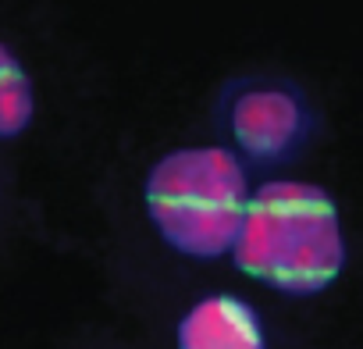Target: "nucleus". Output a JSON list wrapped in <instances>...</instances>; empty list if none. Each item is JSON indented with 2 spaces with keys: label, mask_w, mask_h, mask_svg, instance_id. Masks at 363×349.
I'll list each match as a JSON object with an SVG mask.
<instances>
[{
  "label": "nucleus",
  "mask_w": 363,
  "mask_h": 349,
  "mask_svg": "<svg viewBox=\"0 0 363 349\" xmlns=\"http://www.w3.org/2000/svg\"><path fill=\"white\" fill-rule=\"evenodd\" d=\"M178 349H267L260 314L232 296H203L178 321Z\"/></svg>",
  "instance_id": "nucleus-4"
},
{
  "label": "nucleus",
  "mask_w": 363,
  "mask_h": 349,
  "mask_svg": "<svg viewBox=\"0 0 363 349\" xmlns=\"http://www.w3.org/2000/svg\"><path fill=\"white\" fill-rule=\"evenodd\" d=\"M232 260L242 275L289 296L328 289L345 267L335 200L313 182H267L250 196Z\"/></svg>",
  "instance_id": "nucleus-1"
},
{
  "label": "nucleus",
  "mask_w": 363,
  "mask_h": 349,
  "mask_svg": "<svg viewBox=\"0 0 363 349\" xmlns=\"http://www.w3.org/2000/svg\"><path fill=\"white\" fill-rule=\"evenodd\" d=\"M221 125L235 150L257 164H285L306 150L313 135V114L306 96L292 82L239 79L221 93Z\"/></svg>",
  "instance_id": "nucleus-3"
},
{
  "label": "nucleus",
  "mask_w": 363,
  "mask_h": 349,
  "mask_svg": "<svg viewBox=\"0 0 363 349\" xmlns=\"http://www.w3.org/2000/svg\"><path fill=\"white\" fill-rule=\"evenodd\" d=\"M36 111L33 82L11 47L0 43V139H15L29 128Z\"/></svg>",
  "instance_id": "nucleus-5"
},
{
  "label": "nucleus",
  "mask_w": 363,
  "mask_h": 349,
  "mask_svg": "<svg viewBox=\"0 0 363 349\" xmlns=\"http://www.w3.org/2000/svg\"><path fill=\"white\" fill-rule=\"evenodd\" d=\"M146 214L160 239L196 260L235 250L246 221L250 186L239 153L225 146H186L160 157L146 174Z\"/></svg>",
  "instance_id": "nucleus-2"
}]
</instances>
